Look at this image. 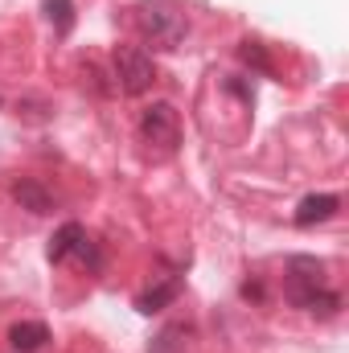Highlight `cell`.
<instances>
[{
	"instance_id": "8992f818",
	"label": "cell",
	"mask_w": 349,
	"mask_h": 353,
	"mask_svg": "<svg viewBox=\"0 0 349 353\" xmlns=\"http://www.w3.org/2000/svg\"><path fill=\"white\" fill-rule=\"evenodd\" d=\"M177 292H181V275L177 271H169V275H161L140 300H136V312H144V316H152V312H161L165 304H173L177 300Z\"/></svg>"
},
{
	"instance_id": "5bb4252c",
	"label": "cell",
	"mask_w": 349,
	"mask_h": 353,
	"mask_svg": "<svg viewBox=\"0 0 349 353\" xmlns=\"http://www.w3.org/2000/svg\"><path fill=\"white\" fill-rule=\"evenodd\" d=\"M0 107H4V94H0Z\"/></svg>"
},
{
	"instance_id": "3957f363",
	"label": "cell",
	"mask_w": 349,
	"mask_h": 353,
	"mask_svg": "<svg viewBox=\"0 0 349 353\" xmlns=\"http://www.w3.org/2000/svg\"><path fill=\"white\" fill-rule=\"evenodd\" d=\"M111 79H115V90H123V94L136 99V94L152 90V83H157V62L140 46H119L115 58H111Z\"/></svg>"
},
{
	"instance_id": "7c38bea8",
	"label": "cell",
	"mask_w": 349,
	"mask_h": 353,
	"mask_svg": "<svg viewBox=\"0 0 349 353\" xmlns=\"http://www.w3.org/2000/svg\"><path fill=\"white\" fill-rule=\"evenodd\" d=\"M239 58H243L251 70H259V74H275V66H271V58H267V46H263V41H251V37H247V41L239 46Z\"/></svg>"
},
{
	"instance_id": "30bf717a",
	"label": "cell",
	"mask_w": 349,
	"mask_h": 353,
	"mask_svg": "<svg viewBox=\"0 0 349 353\" xmlns=\"http://www.w3.org/2000/svg\"><path fill=\"white\" fill-rule=\"evenodd\" d=\"M83 239H87V230H83L79 222H66V226H62V230L50 239V251H46V255H50V263H62V259H70V255L83 247Z\"/></svg>"
},
{
	"instance_id": "7a4b0ae2",
	"label": "cell",
	"mask_w": 349,
	"mask_h": 353,
	"mask_svg": "<svg viewBox=\"0 0 349 353\" xmlns=\"http://www.w3.org/2000/svg\"><path fill=\"white\" fill-rule=\"evenodd\" d=\"M329 288V275H325V263L321 259H312V255H292L288 267H283V296H288V304H296V308H312V300L321 296Z\"/></svg>"
},
{
	"instance_id": "4fadbf2b",
	"label": "cell",
	"mask_w": 349,
	"mask_h": 353,
	"mask_svg": "<svg viewBox=\"0 0 349 353\" xmlns=\"http://www.w3.org/2000/svg\"><path fill=\"white\" fill-rule=\"evenodd\" d=\"M243 296L247 300H263V283L255 279V283H243Z\"/></svg>"
},
{
	"instance_id": "5b68a950",
	"label": "cell",
	"mask_w": 349,
	"mask_h": 353,
	"mask_svg": "<svg viewBox=\"0 0 349 353\" xmlns=\"http://www.w3.org/2000/svg\"><path fill=\"white\" fill-rule=\"evenodd\" d=\"M337 210H341V197H337V193H312V197L300 201V210H296V226L308 230V226H317V222H329Z\"/></svg>"
},
{
	"instance_id": "ba28073f",
	"label": "cell",
	"mask_w": 349,
	"mask_h": 353,
	"mask_svg": "<svg viewBox=\"0 0 349 353\" xmlns=\"http://www.w3.org/2000/svg\"><path fill=\"white\" fill-rule=\"evenodd\" d=\"M12 197H17L21 210H29V214H50V210H54V193H50L41 181H33V176L17 181V185H12Z\"/></svg>"
},
{
	"instance_id": "9c48e42d",
	"label": "cell",
	"mask_w": 349,
	"mask_h": 353,
	"mask_svg": "<svg viewBox=\"0 0 349 353\" xmlns=\"http://www.w3.org/2000/svg\"><path fill=\"white\" fill-rule=\"evenodd\" d=\"M189 345H193V325L173 321V325H165V329L152 337L148 353H189Z\"/></svg>"
},
{
	"instance_id": "277c9868",
	"label": "cell",
	"mask_w": 349,
	"mask_h": 353,
	"mask_svg": "<svg viewBox=\"0 0 349 353\" xmlns=\"http://www.w3.org/2000/svg\"><path fill=\"white\" fill-rule=\"evenodd\" d=\"M140 140L157 152V157H169L181 144V115H177L173 103H152L144 115H140Z\"/></svg>"
},
{
	"instance_id": "6da1fadb",
	"label": "cell",
	"mask_w": 349,
	"mask_h": 353,
	"mask_svg": "<svg viewBox=\"0 0 349 353\" xmlns=\"http://www.w3.org/2000/svg\"><path fill=\"white\" fill-rule=\"evenodd\" d=\"M136 29L152 50H177L189 33V12L177 0H140L136 4Z\"/></svg>"
},
{
	"instance_id": "52a82bcc",
	"label": "cell",
	"mask_w": 349,
	"mask_h": 353,
	"mask_svg": "<svg viewBox=\"0 0 349 353\" xmlns=\"http://www.w3.org/2000/svg\"><path fill=\"white\" fill-rule=\"evenodd\" d=\"M8 345L17 353H41L50 345V329L41 321H21V325L8 329Z\"/></svg>"
},
{
	"instance_id": "8fae6325",
	"label": "cell",
	"mask_w": 349,
	"mask_h": 353,
	"mask_svg": "<svg viewBox=\"0 0 349 353\" xmlns=\"http://www.w3.org/2000/svg\"><path fill=\"white\" fill-rule=\"evenodd\" d=\"M46 17H50L58 37H70V29H74V0H46Z\"/></svg>"
}]
</instances>
